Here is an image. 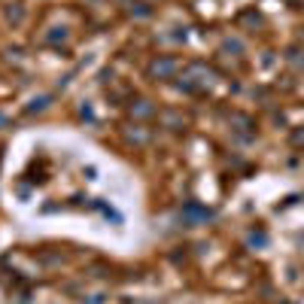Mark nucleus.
Wrapping results in <instances>:
<instances>
[{
	"mask_svg": "<svg viewBox=\"0 0 304 304\" xmlns=\"http://www.w3.org/2000/svg\"><path fill=\"white\" fill-rule=\"evenodd\" d=\"M177 73V61L174 58H155L152 64H149V79H171Z\"/></svg>",
	"mask_w": 304,
	"mask_h": 304,
	"instance_id": "obj_1",
	"label": "nucleus"
},
{
	"mask_svg": "<svg viewBox=\"0 0 304 304\" xmlns=\"http://www.w3.org/2000/svg\"><path fill=\"white\" fill-rule=\"evenodd\" d=\"M155 113V107L149 104V100H134L131 104V116H137V119H146V116H152Z\"/></svg>",
	"mask_w": 304,
	"mask_h": 304,
	"instance_id": "obj_2",
	"label": "nucleus"
}]
</instances>
